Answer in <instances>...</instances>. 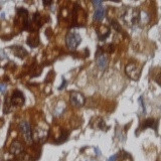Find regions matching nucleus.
Listing matches in <instances>:
<instances>
[{
  "mask_svg": "<svg viewBox=\"0 0 161 161\" xmlns=\"http://www.w3.org/2000/svg\"><path fill=\"white\" fill-rule=\"evenodd\" d=\"M105 16V8L100 6L97 8V10L95 11V14H94V19L97 21H101Z\"/></svg>",
  "mask_w": 161,
  "mask_h": 161,
  "instance_id": "9",
  "label": "nucleus"
},
{
  "mask_svg": "<svg viewBox=\"0 0 161 161\" xmlns=\"http://www.w3.org/2000/svg\"><path fill=\"white\" fill-rule=\"evenodd\" d=\"M96 151H97V154H98V156H100V154H101V153H100V151H99V149H98V148L96 149Z\"/></svg>",
  "mask_w": 161,
  "mask_h": 161,
  "instance_id": "24",
  "label": "nucleus"
},
{
  "mask_svg": "<svg viewBox=\"0 0 161 161\" xmlns=\"http://www.w3.org/2000/svg\"><path fill=\"white\" fill-rule=\"evenodd\" d=\"M42 1H43V5H44V6H48V5L51 4L52 0H42Z\"/></svg>",
  "mask_w": 161,
  "mask_h": 161,
  "instance_id": "20",
  "label": "nucleus"
},
{
  "mask_svg": "<svg viewBox=\"0 0 161 161\" xmlns=\"http://www.w3.org/2000/svg\"><path fill=\"white\" fill-rule=\"evenodd\" d=\"M27 43H28L29 46H31V48H35V46L38 45V43H40V40H38V37H29L28 40H27Z\"/></svg>",
  "mask_w": 161,
  "mask_h": 161,
  "instance_id": "14",
  "label": "nucleus"
},
{
  "mask_svg": "<svg viewBox=\"0 0 161 161\" xmlns=\"http://www.w3.org/2000/svg\"><path fill=\"white\" fill-rule=\"evenodd\" d=\"M139 102H140V106H141V108H142V112L144 113V112H145V108H144V104H143V102H142V98L139 99Z\"/></svg>",
  "mask_w": 161,
  "mask_h": 161,
  "instance_id": "21",
  "label": "nucleus"
},
{
  "mask_svg": "<svg viewBox=\"0 0 161 161\" xmlns=\"http://www.w3.org/2000/svg\"><path fill=\"white\" fill-rule=\"evenodd\" d=\"M97 60H98V66L101 70L104 71L105 69H107V66H108V59L105 55H100V57H97Z\"/></svg>",
  "mask_w": 161,
  "mask_h": 161,
  "instance_id": "10",
  "label": "nucleus"
},
{
  "mask_svg": "<svg viewBox=\"0 0 161 161\" xmlns=\"http://www.w3.org/2000/svg\"><path fill=\"white\" fill-rule=\"evenodd\" d=\"M71 104L75 107H82L85 104V97L83 94L79 92H73L71 93Z\"/></svg>",
  "mask_w": 161,
  "mask_h": 161,
  "instance_id": "4",
  "label": "nucleus"
},
{
  "mask_svg": "<svg viewBox=\"0 0 161 161\" xmlns=\"http://www.w3.org/2000/svg\"><path fill=\"white\" fill-rule=\"evenodd\" d=\"M11 104L13 106H22L24 104V96L20 91H15L11 97Z\"/></svg>",
  "mask_w": 161,
  "mask_h": 161,
  "instance_id": "6",
  "label": "nucleus"
},
{
  "mask_svg": "<svg viewBox=\"0 0 161 161\" xmlns=\"http://www.w3.org/2000/svg\"><path fill=\"white\" fill-rule=\"evenodd\" d=\"M120 161H132V158L130 157L129 154H127L126 152H122V154H120Z\"/></svg>",
  "mask_w": 161,
  "mask_h": 161,
  "instance_id": "15",
  "label": "nucleus"
},
{
  "mask_svg": "<svg viewBox=\"0 0 161 161\" xmlns=\"http://www.w3.org/2000/svg\"><path fill=\"white\" fill-rule=\"evenodd\" d=\"M117 158H118V155H113V156L110 157L109 161H116V159H117Z\"/></svg>",
  "mask_w": 161,
  "mask_h": 161,
  "instance_id": "23",
  "label": "nucleus"
},
{
  "mask_svg": "<svg viewBox=\"0 0 161 161\" xmlns=\"http://www.w3.org/2000/svg\"><path fill=\"white\" fill-rule=\"evenodd\" d=\"M103 1L104 0H92V2H93V5L95 7H100L103 3Z\"/></svg>",
  "mask_w": 161,
  "mask_h": 161,
  "instance_id": "17",
  "label": "nucleus"
},
{
  "mask_svg": "<svg viewBox=\"0 0 161 161\" xmlns=\"http://www.w3.org/2000/svg\"><path fill=\"white\" fill-rule=\"evenodd\" d=\"M92 123H96V125H94V128H99V129H102V130H106V128H108V127H106V125H105V122L103 121V119L101 118H97L96 121H92Z\"/></svg>",
  "mask_w": 161,
  "mask_h": 161,
  "instance_id": "11",
  "label": "nucleus"
},
{
  "mask_svg": "<svg viewBox=\"0 0 161 161\" xmlns=\"http://www.w3.org/2000/svg\"><path fill=\"white\" fill-rule=\"evenodd\" d=\"M23 151V146H22V143L20 141L16 140L14 141L10 146V152L12 154H15V155H18L19 153Z\"/></svg>",
  "mask_w": 161,
  "mask_h": 161,
  "instance_id": "7",
  "label": "nucleus"
},
{
  "mask_svg": "<svg viewBox=\"0 0 161 161\" xmlns=\"http://www.w3.org/2000/svg\"><path fill=\"white\" fill-rule=\"evenodd\" d=\"M140 72H141V68L140 66H138L136 63H129V65L126 66L127 75H128V76L133 80L139 79Z\"/></svg>",
  "mask_w": 161,
  "mask_h": 161,
  "instance_id": "3",
  "label": "nucleus"
},
{
  "mask_svg": "<svg viewBox=\"0 0 161 161\" xmlns=\"http://www.w3.org/2000/svg\"><path fill=\"white\" fill-rule=\"evenodd\" d=\"M66 80L63 79V84H62V86H60V87L59 88V90H63V88L66 87Z\"/></svg>",
  "mask_w": 161,
  "mask_h": 161,
  "instance_id": "22",
  "label": "nucleus"
},
{
  "mask_svg": "<svg viewBox=\"0 0 161 161\" xmlns=\"http://www.w3.org/2000/svg\"><path fill=\"white\" fill-rule=\"evenodd\" d=\"M123 20L128 25H134L140 21V11L137 8H128L123 14Z\"/></svg>",
  "mask_w": 161,
  "mask_h": 161,
  "instance_id": "1",
  "label": "nucleus"
},
{
  "mask_svg": "<svg viewBox=\"0 0 161 161\" xmlns=\"http://www.w3.org/2000/svg\"><path fill=\"white\" fill-rule=\"evenodd\" d=\"M112 1H116V2H118V1H120V0H112Z\"/></svg>",
  "mask_w": 161,
  "mask_h": 161,
  "instance_id": "25",
  "label": "nucleus"
},
{
  "mask_svg": "<svg viewBox=\"0 0 161 161\" xmlns=\"http://www.w3.org/2000/svg\"><path fill=\"white\" fill-rule=\"evenodd\" d=\"M0 92H1V93H5V92H6V85L0 84Z\"/></svg>",
  "mask_w": 161,
  "mask_h": 161,
  "instance_id": "19",
  "label": "nucleus"
},
{
  "mask_svg": "<svg viewBox=\"0 0 161 161\" xmlns=\"http://www.w3.org/2000/svg\"><path fill=\"white\" fill-rule=\"evenodd\" d=\"M82 41V37L80 34H78L76 32H70L68 33L66 37V45L70 49H75Z\"/></svg>",
  "mask_w": 161,
  "mask_h": 161,
  "instance_id": "2",
  "label": "nucleus"
},
{
  "mask_svg": "<svg viewBox=\"0 0 161 161\" xmlns=\"http://www.w3.org/2000/svg\"><path fill=\"white\" fill-rule=\"evenodd\" d=\"M20 130L22 132V134L24 136V139L27 143H31L32 142V137H31V127L28 124V122L26 121H22L20 123Z\"/></svg>",
  "mask_w": 161,
  "mask_h": 161,
  "instance_id": "5",
  "label": "nucleus"
},
{
  "mask_svg": "<svg viewBox=\"0 0 161 161\" xmlns=\"http://www.w3.org/2000/svg\"><path fill=\"white\" fill-rule=\"evenodd\" d=\"M14 54L17 55V57L22 59V57H24L27 54V52H26V51H24V48H20V46H16L14 48Z\"/></svg>",
  "mask_w": 161,
  "mask_h": 161,
  "instance_id": "13",
  "label": "nucleus"
},
{
  "mask_svg": "<svg viewBox=\"0 0 161 161\" xmlns=\"http://www.w3.org/2000/svg\"><path fill=\"white\" fill-rule=\"evenodd\" d=\"M155 80H156L157 84L161 85V71L156 75V77H155Z\"/></svg>",
  "mask_w": 161,
  "mask_h": 161,
  "instance_id": "18",
  "label": "nucleus"
},
{
  "mask_svg": "<svg viewBox=\"0 0 161 161\" xmlns=\"http://www.w3.org/2000/svg\"><path fill=\"white\" fill-rule=\"evenodd\" d=\"M110 34V29L109 27L106 25H100L98 28V37L100 40H104L105 38L108 37Z\"/></svg>",
  "mask_w": 161,
  "mask_h": 161,
  "instance_id": "8",
  "label": "nucleus"
},
{
  "mask_svg": "<svg viewBox=\"0 0 161 161\" xmlns=\"http://www.w3.org/2000/svg\"><path fill=\"white\" fill-rule=\"evenodd\" d=\"M147 127H150V128L156 129V127H157L156 121L153 120V119H148V120L145 121V123L143 124V126H142V128H141V129H145V128H147Z\"/></svg>",
  "mask_w": 161,
  "mask_h": 161,
  "instance_id": "12",
  "label": "nucleus"
},
{
  "mask_svg": "<svg viewBox=\"0 0 161 161\" xmlns=\"http://www.w3.org/2000/svg\"><path fill=\"white\" fill-rule=\"evenodd\" d=\"M111 23H112V26L115 28L116 30H118V31H120L121 30V27H120V25H119V23L116 20H112L111 21Z\"/></svg>",
  "mask_w": 161,
  "mask_h": 161,
  "instance_id": "16",
  "label": "nucleus"
}]
</instances>
